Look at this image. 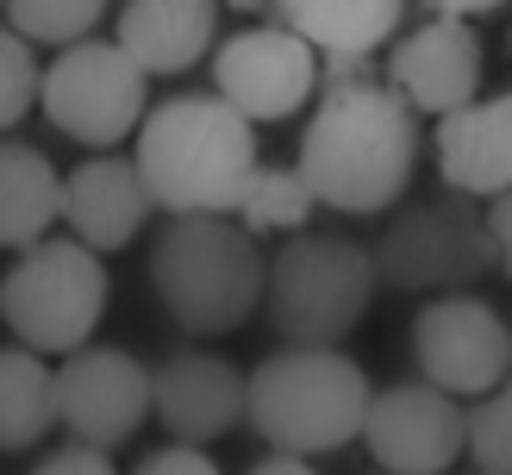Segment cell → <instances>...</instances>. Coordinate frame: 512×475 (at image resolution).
<instances>
[{
    "label": "cell",
    "instance_id": "277c9868",
    "mask_svg": "<svg viewBox=\"0 0 512 475\" xmlns=\"http://www.w3.org/2000/svg\"><path fill=\"white\" fill-rule=\"evenodd\" d=\"M375 407V382L344 350H269L250 369V432L275 457H325V450L363 444Z\"/></svg>",
    "mask_w": 512,
    "mask_h": 475
},
{
    "label": "cell",
    "instance_id": "3957f363",
    "mask_svg": "<svg viewBox=\"0 0 512 475\" xmlns=\"http://www.w3.org/2000/svg\"><path fill=\"white\" fill-rule=\"evenodd\" d=\"M150 294L188 338H225L269 300V257L238 219H169L150 244Z\"/></svg>",
    "mask_w": 512,
    "mask_h": 475
},
{
    "label": "cell",
    "instance_id": "83f0119b",
    "mask_svg": "<svg viewBox=\"0 0 512 475\" xmlns=\"http://www.w3.org/2000/svg\"><path fill=\"white\" fill-rule=\"evenodd\" d=\"M244 475H319V469L306 463V457H275V450H269V457H263V463H250Z\"/></svg>",
    "mask_w": 512,
    "mask_h": 475
},
{
    "label": "cell",
    "instance_id": "ac0fdd59",
    "mask_svg": "<svg viewBox=\"0 0 512 475\" xmlns=\"http://www.w3.org/2000/svg\"><path fill=\"white\" fill-rule=\"evenodd\" d=\"M269 13L319 50L325 75L375 69V57L388 63V50L406 32V7H394V0H294V7H269Z\"/></svg>",
    "mask_w": 512,
    "mask_h": 475
},
{
    "label": "cell",
    "instance_id": "ffe728a7",
    "mask_svg": "<svg viewBox=\"0 0 512 475\" xmlns=\"http://www.w3.org/2000/svg\"><path fill=\"white\" fill-rule=\"evenodd\" d=\"M50 425H63V382L50 357L25 344L0 350V450L25 457L38 438H50Z\"/></svg>",
    "mask_w": 512,
    "mask_h": 475
},
{
    "label": "cell",
    "instance_id": "52a82bcc",
    "mask_svg": "<svg viewBox=\"0 0 512 475\" xmlns=\"http://www.w3.org/2000/svg\"><path fill=\"white\" fill-rule=\"evenodd\" d=\"M369 250L381 269V288H400L419 300L469 294L488 269H500L488 207L456 188L413 194L400 213H388V225H381V238Z\"/></svg>",
    "mask_w": 512,
    "mask_h": 475
},
{
    "label": "cell",
    "instance_id": "4fadbf2b",
    "mask_svg": "<svg viewBox=\"0 0 512 475\" xmlns=\"http://www.w3.org/2000/svg\"><path fill=\"white\" fill-rule=\"evenodd\" d=\"M57 382H63V425L75 432V444L107 450V457L125 438H138L144 419L157 413V369H144L119 344H88L82 357L57 363Z\"/></svg>",
    "mask_w": 512,
    "mask_h": 475
},
{
    "label": "cell",
    "instance_id": "6da1fadb",
    "mask_svg": "<svg viewBox=\"0 0 512 475\" xmlns=\"http://www.w3.org/2000/svg\"><path fill=\"white\" fill-rule=\"evenodd\" d=\"M419 144L425 119L406 107V94L381 69L325 75L319 107L300 125V175L331 213H400L419 169Z\"/></svg>",
    "mask_w": 512,
    "mask_h": 475
},
{
    "label": "cell",
    "instance_id": "4316f807",
    "mask_svg": "<svg viewBox=\"0 0 512 475\" xmlns=\"http://www.w3.org/2000/svg\"><path fill=\"white\" fill-rule=\"evenodd\" d=\"M488 225H494V250H500V275L512 282V194L488 207Z\"/></svg>",
    "mask_w": 512,
    "mask_h": 475
},
{
    "label": "cell",
    "instance_id": "8fae6325",
    "mask_svg": "<svg viewBox=\"0 0 512 475\" xmlns=\"http://www.w3.org/2000/svg\"><path fill=\"white\" fill-rule=\"evenodd\" d=\"M363 450L381 475H450L469 457V407L431 382H388L375 388L363 425Z\"/></svg>",
    "mask_w": 512,
    "mask_h": 475
},
{
    "label": "cell",
    "instance_id": "5bb4252c",
    "mask_svg": "<svg viewBox=\"0 0 512 475\" xmlns=\"http://www.w3.org/2000/svg\"><path fill=\"white\" fill-rule=\"evenodd\" d=\"M157 425L169 432V444L207 450L213 438L250 425V375L200 344L169 350L157 363Z\"/></svg>",
    "mask_w": 512,
    "mask_h": 475
},
{
    "label": "cell",
    "instance_id": "9c48e42d",
    "mask_svg": "<svg viewBox=\"0 0 512 475\" xmlns=\"http://www.w3.org/2000/svg\"><path fill=\"white\" fill-rule=\"evenodd\" d=\"M213 94L225 107H238L250 125H281V119L319 107L325 63L275 13H256L244 32H225L219 57H213Z\"/></svg>",
    "mask_w": 512,
    "mask_h": 475
},
{
    "label": "cell",
    "instance_id": "7402d4cb",
    "mask_svg": "<svg viewBox=\"0 0 512 475\" xmlns=\"http://www.w3.org/2000/svg\"><path fill=\"white\" fill-rule=\"evenodd\" d=\"M100 19H107L100 0H7V7H0V25L19 32L25 44L50 50V57H63L75 44H94Z\"/></svg>",
    "mask_w": 512,
    "mask_h": 475
},
{
    "label": "cell",
    "instance_id": "d6986e66",
    "mask_svg": "<svg viewBox=\"0 0 512 475\" xmlns=\"http://www.w3.org/2000/svg\"><path fill=\"white\" fill-rule=\"evenodd\" d=\"M63 213H69V175L38 144L7 138L0 144V244L25 257V250L50 244V225H63Z\"/></svg>",
    "mask_w": 512,
    "mask_h": 475
},
{
    "label": "cell",
    "instance_id": "ba28073f",
    "mask_svg": "<svg viewBox=\"0 0 512 475\" xmlns=\"http://www.w3.org/2000/svg\"><path fill=\"white\" fill-rule=\"evenodd\" d=\"M44 119L88 157H113L119 144H138L150 119V75L125 57L113 38L75 44L50 57L44 75Z\"/></svg>",
    "mask_w": 512,
    "mask_h": 475
},
{
    "label": "cell",
    "instance_id": "8992f818",
    "mask_svg": "<svg viewBox=\"0 0 512 475\" xmlns=\"http://www.w3.org/2000/svg\"><path fill=\"white\" fill-rule=\"evenodd\" d=\"M107 307H113L107 257H94L75 238H50L25 250L0 275V319H7L13 344L38 350V357H63V363L82 357Z\"/></svg>",
    "mask_w": 512,
    "mask_h": 475
},
{
    "label": "cell",
    "instance_id": "d4e9b609",
    "mask_svg": "<svg viewBox=\"0 0 512 475\" xmlns=\"http://www.w3.org/2000/svg\"><path fill=\"white\" fill-rule=\"evenodd\" d=\"M132 475H225V469L207 457V450H194V444H163V450H150Z\"/></svg>",
    "mask_w": 512,
    "mask_h": 475
},
{
    "label": "cell",
    "instance_id": "cb8c5ba5",
    "mask_svg": "<svg viewBox=\"0 0 512 475\" xmlns=\"http://www.w3.org/2000/svg\"><path fill=\"white\" fill-rule=\"evenodd\" d=\"M469 463L475 475H512V382L469 407Z\"/></svg>",
    "mask_w": 512,
    "mask_h": 475
},
{
    "label": "cell",
    "instance_id": "7a4b0ae2",
    "mask_svg": "<svg viewBox=\"0 0 512 475\" xmlns=\"http://www.w3.org/2000/svg\"><path fill=\"white\" fill-rule=\"evenodd\" d=\"M132 157L150 182V200L169 219H238L244 194L263 169L256 125L207 94H169L150 107Z\"/></svg>",
    "mask_w": 512,
    "mask_h": 475
},
{
    "label": "cell",
    "instance_id": "9a60e30c",
    "mask_svg": "<svg viewBox=\"0 0 512 475\" xmlns=\"http://www.w3.org/2000/svg\"><path fill=\"white\" fill-rule=\"evenodd\" d=\"M431 163H438L444 188L481 200V207L506 200L512 194V88L431 125Z\"/></svg>",
    "mask_w": 512,
    "mask_h": 475
},
{
    "label": "cell",
    "instance_id": "e0dca14e",
    "mask_svg": "<svg viewBox=\"0 0 512 475\" xmlns=\"http://www.w3.org/2000/svg\"><path fill=\"white\" fill-rule=\"evenodd\" d=\"M113 44L144 75H188L219 57V7L213 0H132L113 13Z\"/></svg>",
    "mask_w": 512,
    "mask_h": 475
},
{
    "label": "cell",
    "instance_id": "5b68a950",
    "mask_svg": "<svg viewBox=\"0 0 512 475\" xmlns=\"http://www.w3.org/2000/svg\"><path fill=\"white\" fill-rule=\"evenodd\" d=\"M375 288H381V269L369 244L338 232H306L269 257L263 313L288 350H338L369 319Z\"/></svg>",
    "mask_w": 512,
    "mask_h": 475
},
{
    "label": "cell",
    "instance_id": "603a6c76",
    "mask_svg": "<svg viewBox=\"0 0 512 475\" xmlns=\"http://www.w3.org/2000/svg\"><path fill=\"white\" fill-rule=\"evenodd\" d=\"M44 75H50V63L38 57V44H25L19 32L0 25V125L7 132H19L32 107L44 113Z\"/></svg>",
    "mask_w": 512,
    "mask_h": 475
},
{
    "label": "cell",
    "instance_id": "7c38bea8",
    "mask_svg": "<svg viewBox=\"0 0 512 475\" xmlns=\"http://www.w3.org/2000/svg\"><path fill=\"white\" fill-rule=\"evenodd\" d=\"M381 75L406 94V107H413L419 119H450L475 107L481 82H488V44H481L475 25L463 19H438V13H419L413 25L400 32V44L388 50V63H381Z\"/></svg>",
    "mask_w": 512,
    "mask_h": 475
},
{
    "label": "cell",
    "instance_id": "2e32d148",
    "mask_svg": "<svg viewBox=\"0 0 512 475\" xmlns=\"http://www.w3.org/2000/svg\"><path fill=\"white\" fill-rule=\"evenodd\" d=\"M150 213H157V200H150V182L138 157H125V150H113V157H82L69 169V213L63 225L75 232V244H88L94 257H113V250H125Z\"/></svg>",
    "mask_w": 512,
    "mask_h": 475
},
{
    "label": "cell",
    "instance_id": "44dd1931",
    "mask_svg": "<svg viewBox=\"0 0 512 475\" xmlns=\"http://www.w3.org/2000/svg\"><path fill=\"white\" fill-rule=\"evenodd\" d=\"M319 213V194L313 182L300 175V163H263L256 169V182L244 194V207H238V225L250 238H306V219Z\"/></svg>",
    "mask_w": 512,
    "mask_h": 475
},
{
    "label": "cell",
    "instance_id": "30bf717a",
    "mask_svg": "<svg viewBox=\"0 0 512 475\" xmlns=\"http://www.w3.org/2000/svg\"><path fill=\"white\" fill-rule=\"evenodd\" d=\"M413 369L450 400H488L512 382V325L481 294H444L413 313Z\"/></svg>",
    "mask_w": 512,
    "mask_h": 475
},
{
    "label": "cell",
    "instance_id": "484cf974",
    "mask_svg": "<svg viewBox=\"0 0 512 475\" xmlns=\"http://www.w3.org/2000/svg\"><path fill=\"white\" fill-rule=\"evenodd\" d=\"M32 475H119L107 450H88V444H63V450H50V457L32 463Z\"/></svg>",
    "mask_w": 512,
    "mask_h": 475
}]
</instances>
